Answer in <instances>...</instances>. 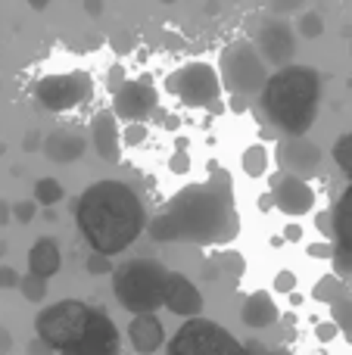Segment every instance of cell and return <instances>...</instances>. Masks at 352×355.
<instances>
[{
	"label": "cell",
	"mask_w": 352,
	"mask_h": 355,
	"mask_svg": "<svg viewBox=\"0 0 352 355\" xmlns=\"http://www.w3.org/2000/svg\"><path fill=\"white\" fill-rule=\"evenodd\" d=\"M25 150H37V135L31 131V135H25V144H22Z\"/></svg>",
	"instance_id": "ab89813d"
},
{
	"label": "cell",
	"mask_w": 352,
	"mask_h": 355,
	"mask_svg": "<svg viewBox=\"0 0 352 355\" xmlns=\"http://www.w3.org/2000/svg\"><path fill=\"white\" fill-rule=\"evenodd\" d=\"M156 103V87L147 85V81H122L112 94V112L122 122H147L153 116Z\"/></svg>",
	"instance_id": "8fae6325"
},
{
	"label": "cell",
	"mask_w": 352,
	"mask_h": 355,
	"mask_svg": "<svg viewBox=\"0 0 352 355\" xmlns=\"http://www.w3.org/2000/svg\"><path fill=\"white\" fill-rule=\"evenodd\" d=\"M240 318L247 327L262 331V327H272L274 321H278V306H274V300L265 293V290H259V293H253L247 302H243Z\"/></svg>",
	"instance_id": "ffe728a7"
},
{
	"label": "cell",
	"mask_w": 352,
	"mask_h": 355,
	"mask_svg": "<svg viewBox=\"0 0 352 355\" xmlns=\"http://www.w3.org/2000/svg\"><path fill=\"white\" fill-rule=\"evenodd\" d=\"M87 321H91V306L78 300H60L53 306H47L41 315L35 318V331L50 349L62 352L69 343L85 334Z\"/></svg>",
	"instance_id": "8992f818"
},
{
	"label": "cell",
	"mask_w": 352,
	"mask_h": 355,
	"mask_svg": "<svg viewBox=\"0 0 352 355\" xmlns=\"http://www.w3.org/2000/svg\"><path fill=\"white\" fill-rule=\"evenodd\" d=\"M293 47H297L293 31H290V25L281 22V19L265 22L259 28V35H256V50L262 53V60L274 62V66H284V62L293 56Z\"/></svg>",
	"instance_id": "4fadbf2b"
},
{
	"label": "cell",
	"mask_w": 352,
	"mask_h": 355,
	"mask_svg": "<svg viewBox=\"0 0 352 355\" xmlns=\"http://www.w3.org/2000/svg\"><path fill=\"white\" fill-rule=\"evenodd\" d=\"M334 324L352 340V300H334Z\"/></svg>",
	"instance_id": "484cf974"
},
{
	"label": "cell",
	"mask_w": 352,
	"mask_h": 355,
	"mask_svg": "<svg viewBox=\"0 0 352 355\" xmlns=\"http://www.w3.org/2000/svg\"><path fill=\"white\" fill-rule=\"evenodd\" d=\"M334 162L346 175H352V131H349V135H343L340 141L334 144Z\"/></svg>",
	"instance_id": "d4e9b609"
},
{
	"label": "cell",
	"mask_w": 352,
	"mask_h": 355,
	"mask_svg": "<svg viewBox=\"0 0 352 355\" xmlns=\"http://www.w3.org/2000/svg\"><path fill=\"white\" fill-rule=\"evenodd\" d=\"M28 355H53V349H50L41 337H35L31 340V346H28Z\"/></svg>",
	"instance_id": "836d02e7"
},
{
	"label": "cell",
	"mask_w": 352,
	"mask_h": 355,
	"mask_svg": "<svg viewBox=\"0 0 352 355\" xmlns=\"http://www.w3.org/2000/svg\"><path fill=\"white\" fill-rule=\"evenodd\" d=\"M143 137H147V128H143V122H128V128H125V135H122V144H128V147H137V144H143Z\"/></svg>",
	"instance_id": "f1b7e54d"
},
{
	"label": "cell",
	"mask_w": 352,
	"mask_h": 355,
	"mask_svg": "<svg viewBox=\"0 0 352 355\" xmlns=\"http://www.w3.org/2000/svg\"><path fill=\"white\" fill-rule=\"evenodd\" d=\"M91 141L94 150L103 162H122V131H118V119L112 110H103L94 116L91 122Z\"/></svg>",
	"instance_id": "9a60e30c"
},
{
	"label": "cell",
	"mask_w": 352,
	"mask_h": 355,
	"mask_svg": "<svg viewBox=\"0 0 352 355\" xmlns=\"http://www.w3.org/2000/svg\"><path fill=\"white\" fill-rule=\"evenodd\" d=\"M334 240H337V265L352 268V184L334 206Z\"/></svg>",
	"instance_id": "2e32d148"
},
{
	"label": "cell",
	"mask_w": 352,
	"mask_h": 355,
	"mask_svg": "<svg viewBox=\"0 0 352 355\" xmlns=\"http://www.w3.org/2000/svg\"><path fill=\"white\" fill-rule=\"evenodd\" d=\"M287 240H299V227H287Z\"/></svg>",
	"instance_id": "7bdbcfd3"
},
{
	"label": "cell",
	"mask_w": 352,
	"mask_h": 355,
	"mask_svg": "<svg viewBox=\"0 0 352 355\" xmlns=\"http://www.w3.org/2000/svg\"><path fill=\"white\" fill-rule=\"evenodd\" d=\"M128 340L141 355H153L166 343V331H162V321L156 318L153 312H137L131 318V327H128Z\"/></svg>",
	"instance_id": "e0dca14e"
},
{
	"label": "cell",
	"mask_w": 352,
	"mask_h": 355,
	"mask_svg": "<svg viewBox=\"0 0 352 355\" xmlns=\"http://www.w3.org/2000/svg\"><path fill=\"white\" fill-rule=\"evenodd\" d=\"M166 284H168V268L153 259H134L125 262L112 277V290L122 309L128 312H156L166 300Z\"/></svg>",
	"instance_id": "277c9868"
},
{
	"label": "cell",
	"mask_w": 352,
	"mask_h": 355,
	"mask_svg": "<svg viewBox=\"0 0 352 355\" xmlns=\"http://www.w3.org/2000/svg\"><path fill=\"white\" fill-rule=\"evenodd\" d=\"M265 355H287L284 349H272V352H265Z\"/></svg>",
	"instance_id": "f6af8a7d"
},
{
	"label": "cell",
	"mask_w": 352,
	"mask_h": 355,
	"mask_svg": "<svg viewBox=\"0 0 352 355\" xmlns=\"http://www.w3.org/2000/svg\"><path fill=\"white\" fill-rule=\"evenodd\" d=\"M322 78L309 66H281L262 85V106L284 135H306L315 122Z\"/></svg>",
	"instance_id": "3957f363"
},
{
	"label": "cell",
	"mask_w": 352,
	"mask_h": 355,
	"mask_svg": "<svg viewBox=\"0 0 352 355\" xmlns=\"http://www.w3.org/2000/svg\"><path fill=\"white\" fill-rule=\"evenodd\" d=\"M168 355H253V352L231 331H225L218 321L197 318V315H193L172 337Z\"/></svg>",
	"instance_id": "5b68a950"
},
{
	"label": "cell",
	"mask_w": 352,
	"mask_h": 355,
	"mask_svg": "<svg viewBox=\"0 0 352 355\" xmlns=\"http://www.w3.org/2000/svg\"><path fill=\"white\" fill-rule=\"evenodd\" d=\"M172 168H175V172H187V153H175Z\"/></svg>",
	"instance_id": "74e56055"
},
{
	"label": "cell",
	"mask_w": 352,
	"mask_h": 355,
	"mask_svg": "<svg viewBox=\"0 0 352 355\" xmlns=\"http://www.w3.org/2000/svg\"><path fill=\"white\" fill-rule=\"evenodd\" d=\"M60 200H62V184L56 181V178H41V181L35 184V202H41V206H56Z\"/></svg>",
	"instance_id": "7402d4cb"
},
{
	"label": "cell",
	"mask_w": 352,
	"mask_h": 355,
	"mask_svg": "<svg viewBox=\"0 0 352 355\" xmlns=\"http://www.w3.org/2000/svg\"><path fill=\"white\" fill-rule=\"evenodd\" d=\"M312 256H331V246H309Z\"/></svg>",
	"instance_id": "60d3db41"
},
{
	"label": "cell",
	"mask_w": 352,
	"mask_h": 355,
	"mask_svg": "<svg viewBox=\"0 0 352 355\" xmlns=\"http://www.w3.org/2000/svg\"><path fill=\"white\" fill-rule=\"evenodd\" d=\"M297 6H299V0H274V10H281V12H290Z\"/></svg>",
	"instance_id": "8d00e7d4"
},
{
	"label": "cell",
	"mask_w": 352,
	"mask_h": 355,
	"mask_svg": "<svg viewBox=\"0 0 352 355\" xmlns=\"http://www.w3.org/2000/svg\"><path fill=\"white\" fill-rule=\"evenodd\" d=\"M222 85L237 97H249V94L262 91L268 78V69L256 44L249 41H234L231 47L222 50Z\"/></svg>",
	"instance_id": "52a82bcc"
},
{
	"label": "cell",
	"mask_w": 352,
	"mask_h": 355,
	"mask_svg": "<svg viewBox=\"0 0 352 355\" xmlns=\"http://www.w3.org/2000/svg\"><path fill=\"white\" fill-rule=\"evenodd\" d=\"M322 31H324V22L318 12H303L299 16V35L303 37H322Z\"/></svg>",
	"instance_id": "4316f807"
},
{
	"label": "cell",
	"mask_w": 352,
	"mask_h": 355,
	"mask_svg": "<svg viewBox=\"0 0 352 355\" xmlns=\"http://www.w3.org/2000/svg\"><path fill=\"white\" fill-rule=\"evenodd\" d=\"M19 290H22V296L28 302H41L47 296V277H37L28 271L25 277H19Z\"/></svg>",
	"instance_id": "603a6c76"
},
{
	"label": "cell",
	"mask_w": 352,
	"mask_h": 355,
	"mask_svg": "<svg viewBox=\"0 0 352 355\" xmlns=\"http://www.w3.org/2000/svg\"><path fill=\"white\" fill-rule=\"evenodd\" d=\"M265 168H268L265 147H249L247 153H243V172H247V175L259 178V175H265Z\"/></svg>",
	"instance_id": "cb8c5ba5"
},
{
	"label": "cell",
	"mask_w": 352,
	"mask_h": 355,
	"mask_svg": "<svg viewBox=\"0 0 352 355\" xmlns=\"http://www.w3.org/2000/svg\"><path fill=\"white\" fill-rule=\"evenodd\" d=\"M240 234L231 175L215 172L209 181L187 184L150 221V237L159 243H231Z\"/></svg>",
	"instance_id": "6da1fadb"
},
{
	"label": "cell",
	"mask_w": 352,
	"mask_h": 355,
	"mask_svg": "<svg viewBox=\"0 0 352 355\" xmlns=\"http://www.w3.org/2000/svg\"><path fill=\"white\" fill-rule=\"evenodd\" d=\"M94 91V81L87 72H66V75H44L35 85V97L44 110L69 112L81 106Z\"/></svg>",
	"instance_id": "9c48e42d"
},
{
	"label": "cell",
	"mask_w": 352,
	"mask_h": 355,
	"mask_svg": "<svg viewBox=\"0 0 352 355\" xmlns=\"http://www.w3.org/2000/svg\"><path fill=\"white\" fill-rule=\"evenodd\" d=\"M19 271L10 268V265H0V290H16L19 287Z\"/></svg>",
	"instance_id": "4dcf8cb0"
},
{
	"label": "cell",
	"mask_w": 352,
	"mask_h": 355,
	"mask_svg": "<svg viewBox=\"0 0 352 355\" xmlns=\"http://www.w3.org/2000/svg\"><path fill=\"white\" fill-rule=\"evenodd\" d=\"M62 355H118V327L103 309H91L85 334L75 343H69Z\"/></svg>",
	"instance_id": "30bf717a"
},
{
	"label": "cell",
	"mask_w": 352,
	"mask_h": 355,
	"mask_svg": "<svg viewBox=\"0 0 352 355\" xmlns=\"http://www.w3.org/2000/svg\"><path fill=\"white\" fill-rule=\"evenodd\" d=\"M318 300H337V296H334V277H324V281L322 284H318Z\"/></svg>",
	"instance_id": "d6a6232c"
},
{
	"label": "cell",
	"mask_w": 352,
	"mask_h": 355,
	"mask_svg": "<svg viewBox=\"0 0 352 355\" xmlns=\"http://www.w3.org/2000/svg\"><path fill=\"white\" fill-rule=\"evenodd\" d=\"M47 3H50V0H28L31 10H47Z\"/></svg>",
	"instance_id": "b9f144b4"
},
{
	"label": "cell",
	"mask_w": 352,
	"mask_h": 355,
	"mask_svg": "<svg viewBox=\"0 0 352 355\" xmlns=\"http://www.w3.org/2000/svg\"><path fill=\"white\" fill-rule=\"evenodd\" d=\"M60 268H62L60 246H56L50 237H41L28 250V271L31 275H37V277H53Z\"/></svg>",
	"instance_id": "44dd1931"
},
{
	"label": "cell",
	"mask_w": 352,
	"mask_h": 355,
	"mask_svg": "<svg viewBox=\"0 0 352 355\" xmlns=\"http://www.w3.org/2000/svg\"><path fill=\"white\" fill-rule=\"evenodd\" d=\"M75 225L97 252L116 256L141 237L147 212L131 184L106 178L75 200Z\"/></svg>",
	"instance_id": "7a4b0ae2"
},
{
	"label": "cell",
	"mask_w": 352,
	"mask_h": 355,
	"mask_svg": "<svg viewBox=\"0 0 352 355\" xmlns=\"http://www.w3.org/2000/svg\"><path fill=\"white\" fill-rule=\"evenodd\" d=\"M166 87L187 106H212L222 97V78L209 62H187L168 75Z\"/></svg>",
	"instance_id": "ba28073f"
},
{
	"label": "cell",
	"mask_w": 352,
	"mask_h": 355,
	"mask_svg": "<svg viewBox=\"0 0 352 355\" xmlns=\"http://www.w3.org/2000/svg\"><path fill=\"white\" fill-rule=\"evenodd\" d=\"M334 334H337V324H322L318 327V337L322 340H334Z\"/></svg>",
	"instance_id": "f35d334b"
},
{
	"label": "cell",
	"mask_w": 352,
	"mask_h": 355,
	"mask_svg": "<svg viewBox=\"0 0 352 355\" xmlns=\"http://www.w3.org/2000/svg\"><path fill=\"white\" fill-rule=\"evenodd\" d=\"M293 287H297V277H293L290 271H281V275L274 277V290H278V293H290Z\"/></svg>",
	"instance_id": "1f68e13d"
},
{
	"label": "cell",
	"mask_w": 352,
	"mask_h": 355,
	"mask_svg": "<svg viewBox=\"0 0 352 355\" xmlns=\"http://www.w3.org/2000/svg\"><path fill=\"white\" fill-rule=\"evenodd\" d=\"M272 202L284 215H306L315 209V190L306 184L303 175L281 172L272 178Z\"/></svg>",
	"instance_id": "7c38bea8"
},
{
	"label": "cell",
	"mask_w": 352,
	"mask_h": 355,
	"mask_svg": "<svg viewBox=\"0 0 352 355\" xmlns=\"http://www.w3.org/2000/svg\"><path fill=\"white\" fill-rule=\"evenodd\" d=\"M281 162H284V168L293 175H312L318 168V162H322V150L299 135V137H293L290 144H284Z\"/></svg>",
	"instance_id": "d6986e66"
},
{
	"label": "cell",
	"mask_w": 352,
	"mask_h": 355,
	"mask_svg": "<svg viewBox=\"0 0 352 355\" xmlns=\"http://www.w3.org/2000/svg\"><path fill=\"white\" fill-rule=\"evenodd\" d=\"M10 349H12V337H10V331L0 324V355H10Z\"/></svg>",
	"instance_id": "e575fe53"
},
{
	"label": "cell",
	"mask_w": 352,
	"mask_h": 355,
	"mask_svg": "<svg viewBox=\"0 0 352 355\" xmlns=\"http://www.w3.org/2000/svg\"><path fill=\"white\" fill-rule=\"evenodd\" d=\"M87 271H91V275H109V271H112L109 256H106V252H97V250H94L91 259H87Z\"/></svg>",
	"instance_id": "83f0119b"
},
{
	"label": "cell",
	"mask_w": 352,
	"mask_h": 355,
	"mask_svg": "<svg viewBox=\"0 0 352 355\" xmlns=\"http://www.w3.org/2000/svg\"><path fill=\"white\" fill-rule=\"evenodd\" d=\"M162 306L172 315H181V318H193V315L203 312V293L193 287L191 277L178 275V271H168V284H166V300Z\"/></svg>",
	"instance_id": "5bb4252c"
},
{
	"label": "cell",
	"mask_w": 352,
	"mask_h": 355,
	"mask_svg": "<svg viewBox=\"0 0 352 355\" xmlns=\"http://www.w3.org/2000/svg\"><path fill=\"white\" fill-rule=\"evenodd\" d=\"M97 10H100L97 0H87V12H94V16H97Z\"/></svg>",
	"instance_id": "ee69618b"
},
{
	"label": "cell",
	"mask_w": 352,
	"mask_h": 355,
	"mask_svg": "<svg viewBox=\"0 0 352 355\" xmlns=\"http://www.w3.org/2000/svg\"><path fill=\"white\" fill-rule=\"evenodd\" d=\"M10 221H12V206L0 200V225H10Z\"/></svg>",
	"instance_id": "d590c367"
},
{
	"label": "cell",
	"mask_w": 352,
	"mask_h": 355,
	"mask_svg": "<svg viewBox=\"0 0 352 355\" xmlns=\"http://www.w3.org/2000/svg\"><path fill=\"white\" fill-rule=\"evenodd\" d=\"M35 212H37V202H28V200H22V202L12 206V218L22 221V225H28V221L35 218Z\"/></svg>",
	"instance_id": "f546056e"
},
{
	"label": "cell",
	"mask_w": 352,
	"mask_h": 355,
	"mask_svg": "<svg viewBox=\"0 0 352 355\" xmlns=\"http://www.w3.org/2000/svg\"><path fill=\"white\" fill-rule=\"evenodd\" d=\"M85 147H87L85 135L75 131V128H60L50 137H44V153H47L53 162H60V166L75 162L81 153H85Z\"/></svg>",
	"instance_id": "ac0fdd59"
}]
</instances>
